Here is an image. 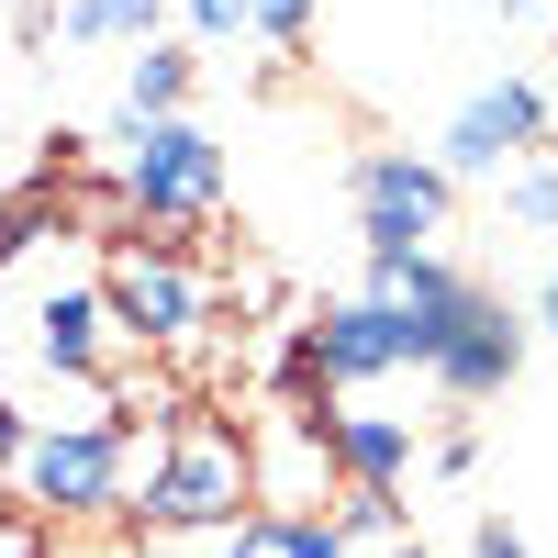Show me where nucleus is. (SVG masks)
<instances>
[{
  "label": "nucleus",
  "mask_w": 558,
  "mask_h": 558,
  "mask_svg": "<svg viewBox=\"0 0 558 558\" xmlns=\"http://www.w3.org/2000/svg\"><path fill=\"white\" fill-rule=\"evenodd\" d=\"M470 291H481V279H458L447 257H368V291H357V302H380V313L402 324V357L425 368L436 336H447V313L470 302Z\"/></svg>",
  "instance_id": "9"
},
{
  "label": "nucleus",
  "mask_w": 558,
  "mask_h": 558,
  "mask_svg": "<svg viewBox=\"0 0 558 558\" xmlns=\"http://www.w3.org/2000/svg\"><path fill=\"white\" fill-rule=\"evenodd\" d=\"M235 502H257V470H246V436L213 425V413H191L157 458H146V492L123 502L146 536H223L235 525Z\"/></svg>",
  "instance_id": "2"
},
{
  "label": "nucleus",
  "mask_w": 558,
  "mask_h": 558,
  "mask_svg": "<svg viewBox=\"0 0 558 558\" xmlns=\"http://www.w3.org/2000/svg\"><path fill=\"white\" fill-rule=\"evenodd\" d=\"M112 202L123 213H146V223H213L223 213V146L191 123V112H168V123H112Z\"/></svg>",
  "instance_id": "3"
},
{
  "label": "nucleus",
  "mask_w": 558,
  "mask_h": 558,
  "mask_svg": "<svg viewBox=\"0 0 558 558\" xmlns=\"http://www.w3.org/2000/svg\"><path fill=\"white\" fill-rule=\"evenodd\" d=\"M525 146H547V101H536V78H492L458 101L447 123V146H436V179L458 191V179H492V168H514Z\"/></svg>",
  "instance_id": "6"
},
{
  "label": "nucleus",
  "mask_w": 558,
  "mask_h": 558,
  "mask_svg": "<svg viewBox=\"0 0 558 558\" xmlns=\"http://www.w3.org/2000/svg\"><path fill=\"white\" fill-rule=\"evenodd\" d=\"M179 101H191V57H179V45H134V68H123V112H134V123H168Z\"/></svg>",
  "instance_id": "14"
},
{
  "label": "nucleus",
  "mask_w": 558,
  "mask_h": 558,
  "mask_svg": "<svg viewBox=\"0 0 558 558\" xmlns=\"http://www.w3.org/2000/svg\"><path fill=\"white\" fill-rule=\"evenodd\" d=\"M324 458L347 470V492H391L413 470V425L402 413H336V425H324Z\"/></svg>",
  "instance_id": "11"
},
{
  "label": "nucleus",
  "mask_w": 558,
  "mask_h": 558,
  "mask_svg": "<svg viewBox=\"0 0 558 558\" xmlns=\"http://www.w3.org/2000/svg\"><path fill=\"white\" fill-rule=\"evenodd\" d=\"M514 368H525V324L502 313L492 291H470V302L447 313V336H436V357H425V380H436L447 402H492Z\"/></svg>",
  "instance_id": "7"
},
{
  "label": "nucleus",
  "mask_w": 558,
  "mask_h": 558,
  "mask_svg": "<svg viewBox=\"0 0 558 558\" xmlns=\"http://www.w3.org/2000/svg\"><path fill=\"white\" fill-rule=\"evenodd\" d=\"M23 235H45V213H23V202H12V168H0V257H12Z\"/></svg>",
  "instance_id": "18"
},
{
  "label": "nucleus",
  "mask_w": 558,
  "mask_h": 558,
  "mask_svg": "<svg viewBox=\"0 0 558 558\" xmlns=\"http://www.w3.org/2000/svg\"><path fill=\"white\" fill-rule=\"evenodd\" d=\"M246 34H268V45H302V34H313V0H246Z\"/></svg>",
  "instance_id": "17"
},
{
  "label": "nucleus",
  "mask_w": 558,
  "mask_h": 558,
  "mask_svg": "<svg viewBox=\"0 0 558 558\" xmlns=\"http://www.w3.org/2000/svg\"><path fill=\"white\" fill-rule=\"evenodd\" d=\"M0 458H23V413L12 402H0Z\"/></svg>",
  "instance_id": "22"
},
{
  "label": "nucleus",
  "mask_w": 558,
  "mask_h": 558,
  "mask_svg": "<svg viewBox=\"0 0 558 558\" xmlns=\"http://www.w3.org/2000/svg\"><path fill=\"white\" fill-rule=\"evenodd\" d=\"M347 202H357V235H368V257H436L447 213H458V191L436 179V157H402V146L357 157Z\"/></svg>",
  "instance_id": "5"
},
{
  "label": "nucleus",
  "mask_w": 558,
  "mask_h": 558,
  "mask_svg": "<svg viewBox=\"0 0 558 558\" xmlns=\"http://www.w3.org/2000/svg\"><path fill=\"white\" fill-rule=\"evenodd\" d=\"M191 34H213V45L246 34V0H191Z\"/></svg>",
  "instance_id": "20"
},
{
  "label": "nucleus",
  "mask_w": 558,
  "mask_h": 558,
  "mask_svg": "<svg viewBox=\"0 0 558 558\" xmlns=\"http://www.w3.org/2000/svg\"><path fill=\"white\" fill-rule=\"evenodd\" d=\"M502 213H514L525 235H558V157H525L514 179H502Z\"/></svg>",
  "instance_id": "15"
},
{
  "label": "nucleus",
  "mask_w": 558,
  "mask_h": 558,
  "mask_svg": "<svg viewBox=\"0 0 558 558\" xmlns=\"http://www.w3.org/2000/svg\"><path fill=\"white\" fill-rule=\"evenodd\" d=\"M89 291H101V313H112V347H191L213 324V279L179 246H146V235H123Z\"/></svg>",
  "instance_id": "4"
},
{
  "label": "nucleus",
  "mask_w": 558,
  "mask_h": 558,
  "mask_svg": "<svg viewBox=\"0 0 558 558\" xmlns=\"http://www.w3.org/2000/svg\"><path fill=\"white\" fill-rule=\"evenodd\" d=\"M213 558H347L324 514H235L213 536Z\"/></svg>",
  "instance_id": "12"
},
{
  "label": "nucleus",
  "mask_w": 558,
  "mask_h": 558,
  "mask_svg": "<svg viewBox=\"0 0 558 558\" xmlns=\"http://www.w3.org/2000/svg\"><path fill=\"white\" fill-rule=\"evenodd\" d=\"M380 558H425V547H413V536H391V547H380Z\"/></svg>",
  "instance_id": "23"
},
{
  "label": "nucleus",
  "mask_w": 558,
  "mask_h": 558,
  "mask_svg": "<svg viewBox=\"0 0 558 558\" xmlns=\"http://www.w3.org/2000/svg\"><path fill=\"white\" fill-rule=\"evenodd\" d=\"M302 336H313V368H324L336 391H368V380H391V368H413V357H402V324H391L380 302H336L324 324H302Z\"/></svg>",
  "instance_id": "10"
},
{
  "label": "nucleus",
  "mask_w": 558,
  "mask_h": 558,
  "mask_svg": "<svg viewBox=\"0 0 558 558\" xmlns=\"http://www.w3.org/2000/svg\"><path fill=\"white\" fill-rule=\"evenodd\" d=\"M134 447H146V425L134 413H78V425H23V502L34 514H57V525H78V514H123L134 502Z\"/></svg>",
  "instance_id": "1"
},
{
  "label": "nucleus",
  "mask_w": 558,
  "mask_h": 558,
  "mask_svg": "<svg viewBox=\"0 0 558 558\" xmlns=\"http://www.w3.org/2000/svg\"><path fill=\"white\" fill-rule=\"evenodd\" d=\"M470 558H536V547L502 525V514H481V525H470Z\"/></svg>",
  "instance_id": "19"
},
{
  "label": "nucleus",
  "mask_w": 558,
  "mask_h": 558,
  "mask_svg": "<svg viewBox=\"0 0 558 558\" xmlns=\"http://www.w3.org/2000/svg\"><path fill=\"white\" fill-rule=\"evenodd\" d=\"M324 525H336V547H357V536H391V525H402V502H391V492H347Z\"/></svg>",
  "instance_id": "16"
},
{
  "label": "nucleus",
  "mask_w": 558,
  "mask_h": 558,
  "mask_svg": "<svg viewBox=\"0 0 558 558\" xmlns=\"http://www.w3.org/2000/svg\"><path fill=\"white\" fill-rule=\"evenodd\" d=\"M23 357L57 368V380H101L112 368V313L89 279H45V291L23 302Z\"/></svg>",
  "instance_id": "8"
},
{
  "label": "nucleus",
  "mask_w": 558,
  "mask_h": 558,
  "mask_svg": "<svg viewBox=\"0 0 558 558\" xmlns=\"http://www.w3.org/2000/svg\"><path fill=\"white\" fill-rule=\"evenodd\" d=\"M168 0H57V45L78 57V45H157Z\"/></svg>",
  "instance_id": "13"
},
{
  "label": "nucleus",
  "mask_w": 558,
  "mask_h": 558,
  "mask_svg": "<svg viewBox=\"0 0 558 558\" xmlns=\"http://www.w3.org/2000/svg\"><path fill=\"white\" fill-rule=\"evenodd\" d=\"M536 324H547V336H558V268L536 279Z\"/></svg>",
  "instance_id": "21"
}]
</instances>
